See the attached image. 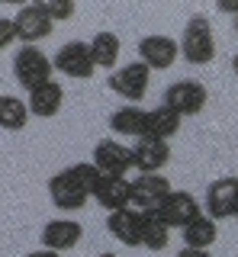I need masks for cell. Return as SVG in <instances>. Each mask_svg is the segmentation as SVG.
Segmentation results:
<instances>
[{
  "label": "cell",
  "instance_id": "29",
  "mask_svg": "<svg viewBox=\"0 0 238 257\" xmlns=\"http://www.w3.org/2000/svg\"><path fill=\"white\" fill-rule=\"evenodd\" d=\"M232 71H235V77H238V55L232 58Z\"/></svg>",
  "mask_w": 238,
  "mask_h": 257
},
{
  "label": "cell",
  "instance_id": "27",
  "mask_svg": "<svg viewBox=\"0 0 238 257\" xmlns=\"http://www.w3.org/2000/svg\"><path fill=\"white\" fill-rule=\"evenodd\" d=\"M219 13H228V16H235V13H238V4H219Z\"/></svg>",
  "mask_w": 238,
  "mask_h": 257
},
{
  "label": "cell",
  "instance_id": "7",
  "mask_svg": "<svg viewBox=\"0 0 238 257\" xmlns=\"http://www.w3.org/2000/svg\"><path fill=\"white\" fill-rule=\"evenodd\" d=\"M52 68L58 71V74L71 77V80L93 77V58H90V48H87V42H81V39H71V42H65L58 52H55Z\"/></svg>",
  "mask_w": 238,
  "mask_h": 257
},
{
  "label": "cell",
  "instance_id": "23",
  "mask_svg": "<svg viewBox=\"0 0 238 257\" xmlns=\"http://www.w3.org/2000/svg\"><path fill=\"white\" fill-rule=\"evenodd\" d=\"M26 122H29L26 100L10 96V93H0V128H4V132H23Z\"/></svg>",
  "mask_w": 238,
  "mask_h": 257
},
{
  "label": "cell",
  "instance_id": "10",
  "mask_svg": "<svg viewBox=\"0 0 238 257\" xmlns=\"http://www.w3.org/2000/svg\"><path fill=\"white\" fill-rule=\"evenodd\" d=\"M93 167L106 177H126L132 171V151L119 139H100L93 145Z\"/></svg>",
  "mask_w": 238,
  "mask_h": 257
},
{
  "label": "cell",
  "instance_id": "8",
  "mask_svg": "<svg viewBox=\"0 0 238 257\" xmlns=\"http://www.w3.org/2000/svg\"><path fill=\"white\" fill-rule=\"evenodd\" d=\"M206 215L212 222H225V219H235V206H238V177H219L206 187Z\"/></svg>",
  "mask_w": 238,
  "mask_h": 257
},
{
  "label": "cell",
  "instance_id": "11",
  "mask_svg": "<svg viewBox=\"0 0 238 257\" xmlns=\"http://www.w3.org/2000/svg\"><path fill=\"white\" fill-rule=\"evenodd\" d=\"M132 171L139 174H161L171 161V145L161 142V139H136L132 145Z\"/></svg>",
  "mask_w": 238,
  "mask_h": 257
},
{
  "label": "cell",
  "instance_id": "25",
  "mask_svg": "<svg viewBox=\"0 0 238 257\" xmlns=\"http://www.w3.org/2000/svg\"><path fill=\"white\" fill-rule=\"evenodd\" d=\"M17 42V29H13V20L10 16H0V52L4 48H10Z\"/></svg>",
  "mask_w": 238,
  "mask_h": 257
},
{
  "label": "cell",
  "instance_id": "24",
  "mask_svg": "<svg viewBox=\"0 0 238 257\" xmlns=\"http://www.w3.org/2000/svg\"><path fill=\"white\" fill-rule=\"evenodd\" d=\"M42 7H45V13H49V20H52V23H65V20H71V16L77 13V7L71 4V0H68V4H55V0H45Z\"/></svg>",
  "mask_w": 238,
  "mask_h": 257
},
{
  "label": "cell",
  "instance_id": "6",
  "mask_svg": "<svg viewBox=\"0 0 238 257\" xmlns=\"http://www.w3.org/2000/svg\"><path fill=\"white\" fill-rule=\"evenodd\" d=\"M171 180L161 174H139L136 180H129V206L136 212H152L168 199Z\"/></svg>",
  "mask_w": 238,
  "mask_h": 257
},
{
  "label": "cell",
  "instance_id": "19",
  "mask_svg": "<svg viewBox=\"0 0 238 257\" xmlns=\"http://www.w3.org/2000/svg\"><path fill=\"white\" fill-rule=\"evenodd\" d=\"M90 48V58H93V68H106V71H116V61H119V52H123V42H119L116 32L103 29L87 42Z\"/></svg>",
  "mask_w": 238,
  "mask_h": 257
},
{
  "label": "cell",
  "instance_id": "14",
  "mask_svg": "<svg viewBox=\"0 0 238 257\" xmlns=\"http://www.w3.org/2000/svg\"><path fill=\"white\" fill-rule=\"evenodd\" d=\"M81 238H84V225L68 219V215L65 219H49L42 225V247L45 251H55V254L71 251V247L81 244Z\"/></svg>",
  "mask_w": 238,
  "mask_h": 257
},
{
  "label": "cell",
  "instance_id": "5",
  "mask_svg": "<svg viewBox=\"0 0 238 257\" xmlns=\"http://www.w3.org/2000/svg\"><path fill=\"white\" fill-rule=\"evenodd\" d=\"M106 87L116 96L129 100V106H139V100H145L148 87H152V71H148L142 61H129V64L116 68L113 74L106 77Z\"/></svg>",
  "mask_w": 238,
  "mask_h": 257
},
{
  "label": "cell",
  "instance_id": "2",
  "mask_svg": "<svg viewBox=\"0 0 238 257\" xmlns=\"http://www.w3.org/2000/svg\"><path fill=\"white\" fill-rule=\"evenodd\" d=\"M180 58L193 68H203L216 58V36H212V23L206 16H190L187 26H184V36H180Z\"/></svg>",
  "mask_w": 238,
  "mask_h": 257
},
{
  "label": "cell",
  "instance_id": "28",
  "mask_svg": "<svg viewBox=\"0 0 238 257\" xmlns=\"http://www.w3.org/2000/svg\"><path fill=\"white\" fill-rule=\"evenodd\" d=\"M26 257H61V254H55V251H45V247H39V251L26 254Z\"/></svg>",
  "mask_w": 238,
  "mask_h": 257
},
{
  "label": "cell",
  "instance_id": "21",
  "mask_svg": "<svg viewBox=\"0 0 238 257\" xmlns=\"http://www.w3.org/2000/svg\"><path fill=\"white\" fill-rule=\"evenodd\" d=\"M180 122H184V119L174 116L168 106H155V109H148V116H145V135L148 139L171 142L174 135L180 132Z\"/></svg>",
  "mask_w": 238,
  "mask_h": 257
},
{
  "label": "cell",
  "instance_id": "30",
  "mask_svg": "<svg viewBox=\"0 0 238 257\" xmlns=\"http://www.w3.org/2000/svg\"><path fill=\"white\" fill-rule=\"evenodd\" d=\"M232 26H235V32H238V13H235V16H232Z\"/></svg>",
  "mask_w": 238,
  "mask_h": 257
},
{
  "label": "cell",
  "instance_id": "26",
  "mask_svg": "<svg viewBox=\"0 0 238 257\" xmlns=\"http://www.w3.org/2000/svg\"><path fill=\"white\" fill-rule=\"evenodd\" d=\"M177 257H212L209 251H190V247H184V251H177Z\"/></svg>",
  "mask_w": 238,
  "mask_h": 257
},
{
  "label": "cell",
  "instance_id": "16",
  "mask_svg": "<svg viewBox=\"0 0 238 257\" xmlns=\"http://www.w3.org/2000/svg\"><path fill=\"white\" fill-rule=\"evenodd\" d=\"M61 106H65V90H61V84H58L55 77L49 80V84H42V87H36V90H29V96H26L29 116H39V119L58 116Z\"/></svg>",
  "mask_w": 238,
  "mask_h": 257
},
{
  "label": "cell",
  "instance_id": "3",
  "mask_svg": "<svg viewBox=\"0 0 238 257\" xmlns=\"http://www.w3.org/2000/svg\"><path fill=\"white\" fill-rule=\"evenodd\" d=\"M52 74H55L52 58L39 45H23V48H17V58H13V77H17V84L26 93L36 90V87H42V84H49Z\"/></svg>",
  "mask_w": 238,
  "mask_h": 257
},
{
  "label": "cell",
  "instance_id": "22",
  "mask_svg": "<svg viewBox=\"0 0 238 257\" xmlns=\"http://www.w3.org/2000/svg\"><path fill=\"white\" fill-rule=\"evenodd\" d=\"M142 215V247L148 251H164L171 241V228L164 225V219L158 215V209L152 212H139Z\"/></svg>",
  "mask_w": 238,
  "mask_h": 257
},
{
  "label": "cell",
  "instance_id": "20",
  "mask_svg": "<svg viewBox=\"0 0 238 257\" xmlns=\"http://www.w3.org/2000/svg\"><path fill=\"white\" fill-rule=\"evenodd\" d=\"M145 116L148 109L142 106H119L113 109V116H109V128H113L116 135H132V139H145Z\"/></svg>",
  "mask_w": 238,
  "mask_h": 257
},
{
  "label": "cell",
  "instance_id": "12",
  "mask_svg": "<svg viewBox=\"0 0 238 257\" xmlns=\"http://www.w3.org/2000/svg\"><path fill=\"white\" fill-rule=\"evenodd\" d=\"M180 58V48L171 36H145L139 42V61L145 64L148 71H168L174 68V61Z\"/></svg>",
  "mask_w": 238,
  "mask_h": 257
},
{
  "label": "cell",
  "instance_id": "32",
  "mask_svg": "<svg viewBox=\"0 0 238 257\" xmlns=\"http://www.w3.org/2000/svg\"><path fill=\"white\" fill-rule=\"evenodd\" d=\"M235 219H238V206H235Z\"/></svg>",
  "mask_w": 238,
  "mask_h": 257
},
{
  "label": "cell",
  "instance_id": "17",
  "mask_svg": "<svg viewBox=\"0 0 238 257\" xmlns=\"http://www.w3.org/2000/svg\"><path fill=\"white\" fill-rule=\"evenodd\" d=\"M93 199H97L106 212L126 209L129 206V177H106V174H100L97 187H93Z\"/></svg>",
  "mask_w": 238,
  "mask_h": 257
},
{
  "label": "cell",
  "instance_id": "31",
  "mask_svg": "<svg viewBox=\"0 0 238 257\" xmlns=\"http://www.w3.org/2000/svg\"><path fill=\"white\" fill-rule=\"evenodd\" d=\"M100 257H119V254H109V251H106V254H100Z\"/></svg>",
  "mask_w": 238,
  "mask_h": 257
},
{
  "label": "cell",
  "instance_id": "4",
  "mask_svg": "<svg viewBox=\"0 0 238 257\" xmlns=\"http://www.w3.org/2000/svg\"><path fill=\"white\" fill-rule=\"evenodd\" d=\"M206 100H209V90H206L200 80L184 77V80H174V84L164 87L161 106H168L180 119H190V116H200L206 109Z\"/></svg>",
  "mask_w": 238,
  "mask_h": 257
},
{
  "label": "cell",
  "instance_id": "9",
  "mask_svg": "<svg viewBox=\"0 0 238 257\" xmlns=\"http://www.w3.org/2000/svg\"><path fill=\"white\" fill-rule=\"evenodd\" d=\"M13 29H17V39L23 45H39L55 32V23L49 20V13H45L42 4H26L13 16Z\"/></svg>",
  "mask_w": 238,
  "mask_h": 257
},
{
  "label": "cell",
  "instance_id": "18",
  "mask_svg": "<svg viewBox=\"0 0 238 257\" xmlns=\"http://www.w3.org/2000/svg\"><path fill=\"white\" fill-rule=\"evenodd\" d=\"M180 238H184V247H190V251H209L219 238V225L206 212H200L193 222H187L180 228Z\"/></svg>",
  "mask_w": 238,
  "mask_h": 257
},
{
  "label": "cell",
  "instance_id": "13",
  "mask_svg": "<svg viewBox=\"0 0 238 257\" xmlns=\"http://www.w3.org/2000/svg\"><path fill=\"white\" fill-rule=\"evenodd\" d=\"M200 212H203V206L196 203V196H193V193H187V190H171L168 199L158 206V215L164 219L168 228H184V225L193 222Z\"/></svg>",
  "mask_w": 238,
  "mask_h": 257
},
{
  "label": "cell",
  "instance_id": "1",
  "mask_svg": "<svg viewBox=\"0 0 238 257\" xmlns=\"http://www.w3.org/2000/svg\"><path fill=\"white\" fill-rule=\"evenodd\" d=\"M100 180V171L90 161H77V164L58 171L49 180V196L61 212H77L87 206V199L93 196V187Z\"/></svg>",
  "mask_w": 238,
  "mask_h": 257
},
{
  "label": "cell",
  "instance_id": "15",
  "mask_svg": "<svg viewBox=\"0 0 238 257\" xmlns=\"http://www.w3.org/2000/svg\"><path fill=\"white\" fill-rule=\"evenodd\" d=\"M106 231L126 247H142V215L132 206L109 212L106 215Z\"/></svg>",
  "mask_w": 238,
  "mask_h": 257
}]
</instances>
